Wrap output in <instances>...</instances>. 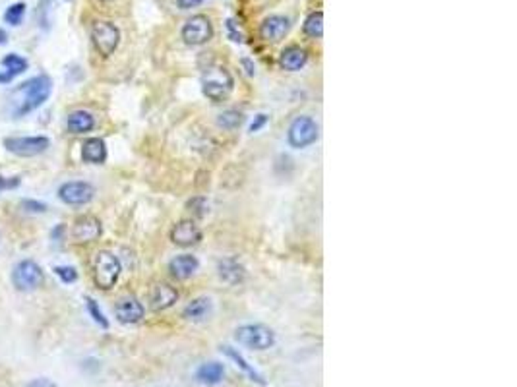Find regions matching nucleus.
Masks as SVG:
<instances>
[{
  "label": "nucleus",
  "mask_w": 517,
  "mask_h": 387,
  "mask_svg": "<svg viewBox=\"0 0 517 387\" xmlns=\"http://www.w3.org/2000/svg\"><path fill=\"white\" fill-rule=\"evenodd\" d=\"M53 91V80L45 74L35 76L24 82L16 89V107H14V114L16 116H24L29 114L31 111L39 109L41 105L49 99V95Z\"/></svg>",
  "instance_id": "f257e3e1"
},
{
  "label": "nucleus",
  "mask_w": 517,
  "mask_h": 387,
  "mask_svg": "<svg viewBox=\"0 0 517 387\" xmlns=\"http://www.w3.org/2000/svg\"><path fill=\"white\" fill-rule=\"evenodd\" d=\"M235 87V80L229 74V70L223 66H209L206 68L202 76V91L207 99L213 103H221L231 95Z\"/></svg>",
  "instance_id": "f03ea898"
},
{
  "label": "nucleus",
  "mask_w": 517,
  "mask_h": 387,
  "mask_svg": "<svg viewBox=\"0 0 517 387\" xmlns=\"http://www.w3.org/2000/svg\"><path fill=\"white\" fill-rule=\"evenodd\" d=\"M121 271H123L121 260L113 252L101 250V252L95 254L94 281L99 289H103V291L113 289L116 281H119V277H121Z\"/></svg>",
  "instance_id": "7ed1b4c3"
},
{
  "label": "nucleus",
  "mask_w": 517,
  "mask_h": 387,
  "mask_svg": "<svg viewBox=\"0 0 517 387\" xmlns=\"http://www.w3.org/2000/svg\"><path fill=\"white\" fill-rule=\"evenodd\" d=\"M235 339L248 349L268 350L275 345V333L262 323H248L235 331Z\"/></svg>",
  "instance_id": "20e7f679"
},
{
  "label": "nucleus",
  "mask_w": 517,
  "mask_h": 387,
  "mask_svg": "<svg viewBox=\"0 0 517 387\" xmlns=\"http://www.w3.org/2000/svg\"><path fill=\"white\" fill-rule=\"evenodd\" d=\"M12 283L16 287V291L19 293H31L37 291L39 287H43L45 283V273L35 262L31 260H24L19 262L14 271H12Z\"/></svg>",
  "instance_id": "39448f33"
},
{
  "label": "nucleus",
  "mask_w": 517,
  "mask_h": 387,
  "mask_svg": "<svg viewBox=\"0 0 517 387\" xmlns=\"http://www.w3.org/2000/svg\"><path fill=\"white\" fill-rule=\"evenodd\" d=\"M91 41H94L97 53L101 57L107 58L111 57L114 51H116V47H119V43H121V31L111 21L99 19V21H95L94 26H91Z\"/></svg>",
  "instance_id": "423d86ee"
},
{
  "label": "nucleus",
  "mask_w": 517,
  "mask_h": 387,
  "mask_svg": "<svg viewBox=\"0 0 517 387\" xmlns=\"http://www.w3.org/2000/svg\"><path fill=\"white\" fill-rule=\"evenodd\" d=\"M318 134H320V128H318L314 118H310V116H297L289 126L287 140L291 143V147L302 150V147H308V145L316 142Z\"/></svg>",
  "instance_id": "0eeeda50"
},
{
  "label": "nucleus",
  "mask_w": 517,
  "mask_h": 387,
  "mask_svg": "<svg viewBox=\"0 0 517 387\" xmlns=\"http://www.w3.org/2000/svg\"><path fill=\"white\" fill-rule=\"evenodd\" d=\"M182 41L186 45H192V47H200V45H206L209 39L213 37V26H211V19L204 16V14H198V16H192V18L182 26Z\"/></svg>",
  "instance_id": "6e6552de"
},
{
  "label": "nucleus",
  "mask_w": 517,
  "mask_h": 387,
  "mask_svg": "<svg viewBox=\"0 0 517 387\" xmlns=\"http://www.w3.org/2000/svg\"><path fill=\"white\" fill-rule=\"evenodd\" d=\"M49 138L45 136H24V138H6L4 140V147L10 153L18 155V157H35L49 150Z\"/></svg>",
  "instance_id": "1a4fd4ad"
},
{
  "label": "nucleus",
  "mask_w": 517,
  "mask_h": 387,
  "mask_svg": "<svg viewBox=\"0 0 517 387\" xmlns=\"http://www.w3.org/2000/svg\"><path fill=\"white\" fill-rule=\"evenodd\" d=\"M95 196V188L84 180H72L58 188V198L68 206H85Z\"/></svg>",
  "instance_id": "9d476101"
},
{
  "label": "nucleus",
  "mask_w": 517,
  "mask_h": 387,
  "mask_svg": "<svg viewBox=\"0 0 517 387\" xmlns=\"http://www.w3.org/2000/svg\"><path fill=\"white\" fill-rule=\"evenodd\" d=\"M103 233V227H101V221L94 215H82V217L76 219L74 227H72V238H74L78 244H89L97 240Z\"/></svg>",
  "instance_id": "9b49d317"
},
{
  "label": "nucleus",
  "mask_w": 517,
  "mask_h": 387,
  "mask_svg": "<svg viewBox=\"0 0 517 387\" xmlns=\"http://www.w3.org/2000/svg\"><path fill=\"white\" fill-rule=\"evenodd\" d=\"M170 240H173V244L180 246V248H190L202 240V228L198 227L196 221L182 219L170 231Z\"/></svg>",
  "instance_id": "f8f14e48"
},
{
  "label": "nucleus",
  "mask_w": 517,
  "mask_h": 387,
  "mask_svg": "<svg viewBox=\"0 0 517 387\" xmlns=\"http://www.w3.org/2000/svg\"><path fill=\"white\" fill-rule=\"evenodd\" d=\"M291 29V21L285 16H270L262 21L260 26V37L268 43H277L281 41Z\"/></svg>",
  "instance_id": "ddd939ff"
},
{
  "label": "nucleus",
  "mask_w": 517,
  "mask_h": 387,
  "mask_svg": "<svg viewBox=\"0 0 517 387\" xmlns=\"http://www.w3.org/2000/svg\"><path fill=\"white\" fill-rule=\"evenodd\" d=\"M179 300V291L169 283H157L151 289L150 303L151 308L155 312L169 310L170 306H175V303Z\"/></svg>",
  "instance_id": "4468645a"
},
{
  "label": "nucleus",
  "mask_w": 517,
  "mask_h": 387,
  "mask_svg": "<svg viewBox=\"0 0 517 387\" xmlns=\"http://www.w3.org/2000/svg\"><path fill=\"white\" fill-rule=\"evenodd\" d=\"M114 316L121 323H138L143 318V306L136 296H124L114 306Z\"/></svg>",
  "instance_id": "2eb2a0df"
},
{
  "label": "nucleus",
  "mask_w": 517,
  "mask_h": 387,
  "mask_svg": "<svg viewBox=\"0 0 517 387\" xmlns=\"http://www.w3.org/2000/svg\"><path fill=\"white\" fill-rule=\"evenodd\" d=\"M198 267V258L192 254H180L177 258H173L169 262V271L170 275L175 277V279H179V281H186L190 279L192 275L196 273Z\"/></svg>",
  "instance_id": "dca6fc26"
},
{
  "label": "nucleus",
  "mask_w": 517,
  "mask_h": 387,
  "mask_svg": "<svg viewBox=\"0 0 517 387\" xmlns=\"http://www.w3.org/2000/svg\"><path fill=\"white\" fill-rule=\"evenodd\" d=\"M217 273L227 285H240L245 281L246 269L235 258H225L217 264Z\"/></svg>",
  "instance_id": "f3484780"
},
{
  "label": "nucleus",
  "mask_w": 517,
  "mask_h": 387,
  "mask_svg": "<svg viewBox=\"0 0 517 387\" xmlns=\"http://www.w3.org/2000/svg\"><path fill=\"white\" fill-rule=\"evenodd\" d=\"M308 62V53L304 51L299 45H291V47L283 48L281 57H279V64H281L283 70H289V72H297L301 68L306 66Z\"/></svg>",
  "instance_id": "a211bd4d"
},
{
  "label": "nucleus",
  "mask_w": 517,
  "mask_h": 387,
  "mask_svg": "<svg viewBox=\"0 0 517 387\" xmlns=\"http://www.w3.org/2000/svg\"><path fill=\"white\" fill-rule=\"evenodd\" d=\"M95 118L94 114L87 111H74L66 118V128L70 134H87L94 130Z\"/></svg>",
  "instance_id": "6ab92c4d"
},
{
  "label": "nucleus",
  "mask_w": 517,
  "mask_h": 387,
  "mask_svg": "<svg viewBox=\"0 0 517 387\" xmlns=\"http://www.w3.org/2000/svg\"><path fill=\"white\" fill-rule=\"evenodd\" d=\"M82 159L91 165H101L107 159V145L101 138H89L82 145Z\"/></svg>",
  "instance_id": "aec40b11"
},
{
  "label": "nucleus",
  "mask_w": 517,
  "mask_h": 387,
  "mask_svg": "<svg viewBox=\"0 0 517 387\" xmlns=\"http://www.w3.org/2000/svg\"><path fill=\"white\" fill-rule=\"evenodd\" d=\"M209 314H211V300L207 296H198L194 300H190L182 312L184 320L189 321H204Z\"/></svg>",
  "instance_id": "412c9836"
},
{
  "label": "nucleus",
  "mask_w": 517,
  "mask_h": 387,
  "mask_svg": "<svg viewBox=\"0 0 517 387\" xmlns=\"http://www.w3.org/2000/svg\"><path fill=\"white\" fill-rule=\"evenodd\" d=\"M225 376V368L221 362H206L196 372V378L204 386H217Z\"/></svg>",
  "instance_id": "4be33fe9"
},
{
  "label": "nucleus",
  "mask_w": 517,
  "mask_h": 387,
  "mask_svg": "<svg viewBox=\"0 0 517 387\" xmlns=\"http://www.w3.org/2000/svg\"><path fill=\"white\" fill-rule=\"evenodd\" d=\"M221 350H223L227 357L233 360L236 366L243 370V372H245L246 376L252 379V381H256V384H260V386H263V384H265V381H263V378H262V374H258V372H256V370L252 368V366H250L248 362H246L245 357H243V354H240L238 350L233 349V347H223V349H221Z\"/></svg>",
  "instance_id": "5701e85b"
},
{
  "label": "nucleus",
  "mask_w": 517,
  "mask_h": 387,
  "mask_svg": "<svg viewBox=\"0 0 517 387\" xmlns=\"http://www.w3.org/2000/svg\"><path fill=\"white\" fill-rule=\"evenodd\" d=\"M304 35L310 39H320L324 35V14L322 12H312L304 21Z\"/></svg>",
  "instance_id": "b1692460"
},
{
  "label": "nucleus",
  "mask_w": 517,
  "mask_h": 387,
  "mask_svg": "<svg viewBox=\"0 0 517 387\" xmlns=\"http://www.w3.org/2000/svg\"><path fill=\"white\" fill-rule=\"evenodd\" d=\"M2 66L6 68L4 72L10 74V76H18V74H24L28 70V60L19 55H6L4 60H2Z\"/></svg>",
  "instance_id": "393cba45"
},
{
  "label": "nucleus",
  "mask_w": 517,
  "mask_h": 387,
  "mask_svg": "<svg viewBox=\"0 0 517 387\" xmlns=\"http://www.w3.org/2000/svg\"><path fill=\"white\" fill-rule=\"evenodd\" d=\"M245 123V116L243 113H238L235 109H229V111H223V113L217 116V124L225 130H235L240 124Z\"/></svg>",
  "instance_id": "a878e982"
},
{
  "label": "nucleus",
  "mask_w": 517,
  "mask_h": 387,
  "mask_svg": "<svg viewBox=\"0 0 517 387\" xmlns=\"http://www.w3.org/2000/svg\"><path fill=\"white\" fill-rule=\"evenodd\" d=\"M26 2H16V4H12L6 8L4 12V21L8 24V26H21V21L26 18Z\"/></svg>",
  "instance_id": "bb28decb"
},
{
  "label": "nucleus",
  "mask_w": 517,
  "mask_h": 387,
  "mask_svg": "<svg viewBox=\"0 0 517 387\" xmlns=\"http://www.w3.org/2000/svg\"><path fill=\"white\" fill-rule=\"evenodd\" d=\"M85 306H87V312H89V316L94 318V321L99 325V327H103V330H109V320L105 318V314L99 308V304L95 303L91 296H85Z\"/></svg>",
  "instance_id": "cd10ccee"
},
{
  "label": "nucleus",
  "mask_w": 517,
  "mask_h": 387,
  "mask_svg": "<svg viewBox=\"0 0 517 387\" xmlns=\"http://www.w3.org/2000/svg\"><path fill=\"white\" fill-rule=\"evenodd\" d=\"M186 208H189V211L194 215V217L202 219L207 215V211H209V204H207L206 198L198 196V198L190 199L189 204H186Z\"/></svg>",
  "instance_id": "c85d7f7f"
},
{
  "label": "nucleus",
  "mask_w": 517,
  "mask_h": 387,
  "mask_svg": "<svg viewBox=\"0 0 517 387\" xmlns=\"http://www.w3.org/2000/svg\"><path fill=\"white\" fill-rule=\"evenodd\" d=\"M55 273L57 277L62 281V283H74L76 279H78V271H76L74 267H70V265H58L55 267Z\"/></svg>",
  "instance_id": "c756f323"
},
{
  "label": "nucleus",
  "mask_w": 517,
  "mask_h": 387,
  "mask_svg": "<svg viewBox=\"0 0 517 387\" xmlns=\"http://www.w3.org/2000/svg\"><path fill=\"white\" fill-rule=\"evenodd\" d=\"M21 209H26L28 213H45L49 208L45 204H41V201H35V199H24L21 201Z\"/></svg>",
  "instance_id": "7c9ffc66"
},
{
  "label": "nucleus",
  "mask_w": 517,
  "mask_h": 387,
  "mask_svg": "<svg viewBox=\"0 0 517 387\" xmlns=\"http://www.w3.org/2000/svg\"><path fill=\"white\" fill-rule=\"evenodd\" d=\"M265 123H268V114H256V118L252 120V124H250V132L254 134V132H260L262 130L263 126H265Z\"/></svg>",
  "instance_id": "2f4dec72"
},
{
  "label": "nucleus",
  "mask_w": 517,
  "mask_h": 387,
  "mask_svg": "<svg viewBox=\"0 0 517 387\" xmlns=\"http://www.w3.org/2000/svg\"><path fill=\"white\" fill-rule=\"evenodd\" d=\"M227 29H229V37L233 39L235 43H243V33L236 29L235 21L233 19H227Z\"/></svg>",
  "instance_id": "473e14b6"
},
{
  "label": "nucleus",
  "mask_w": 517,
  "mask_h": 387,
  "mask_svg": "<svg viewBox=\"0 0 517 387\" xmlns=\"http://www.w3.org/2000/svg\"><path fill=\"white\" fill-rule=\"evenodd\" d=\"M26 387H57V384H55L53 379L35 378V379H31Z\"/></svg>",
  "instance_id": "72a5a7b5"
},
{
  "label": "nucleus",
  "mask_w": 517,
  "mask_h": 387,
  "mask_svg": "<svg viewBox=\"0 0 517 387\" xmlns=\"http://www.w3.org/2000/svg\"><path fill=\"white\" fill-rule=\"evenodd\" d=\"M204 0H177V4H179L180 10H190V8H196L200 6Z\"/></svg>",
  "instance_id": "f704fd0d"
},
{
  "label": "nucleus",
  "mask_w": 517,
  "mask_h": 387,
  "mask_svg": "<svg viewBox=\"0 0 517 387\" xmlns=\"http://www.w3.org/2000/svg\"><path fill=\"white\" fill-rule=\"evenodd\" d=\"M19 180L18 179H2L0 177V190H6V188H14V186H18Z\"/></svg>",
  "instance_id": "c9c22d12"
},
{
  "label": "nucleus",
  "mask_w": 517,
  "mask_h": 387,
  "mask_svg": "<svg viewBox=\"0 0 517 387\" xmlns=\"http://www.w3.org/2000/svg\"><path fill=\"white\" fill-rule=\"evenodd\" d=\"M243 64H245V66H246V74H248V76H254V74H256V66H254V64H252V62H250V60H248V58H245V60H243Z\"/></svg>",
  "instance_id": "e433bc0d"
},
{
  "label": "nucleus",
  "mask_w": 517,
  "mask_h": 387,
  "mask_svg": "<svg viewBox=\"0 0 517 387\" xmlns=\"http://www.w3.org/2000/svg\"><path fill=\"white\" fill-rule=\"evenodd\" d=\"M12 80H14V78L10 76V74H6V72H2V70H0V84H10Z\"/></svg>",
  "instance_id": "4c0bfd02"
},
{
  "label": "nucleus",
  "mask_w": 517,
  "mask_h": 387,
  "mask_svg": "<svg viewBox=\"0 0 517 387\" xmlns=\"http://www.w3.org/2000/svg\"><path fill=\"white\" fill-rule=\"evenodd\" d=\"M6 43H8V33L0 28V45H6Z\"/></svg>",
  "instance_id": "58836bf2"
},
{
  "label": "nucleus",
  "mask_w": 517,
  "mask_h": 387,
  "mask_svg": "<svg viewBox=\"0 0 517 387\" xmlns=\"http://www.w3.org/2000/svg\"><path fill=\"white\" fill-rule=\"evenodd\" d=\"M101 2H107V0H101Z\"/></svg>",
  "instance_id": "ea45409f"
}]
</instances>
